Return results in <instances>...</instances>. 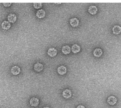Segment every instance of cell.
I'll return each mask as SVG.
<instances>
[{"mask_svg": "<svg viewBox=\"0 0 121 108\" xmlns=\"http://www.w3.org/2000/svg\"><path fill=\"white\" fill-rule=\"evenodd\" d=\"M43 108H50L49 107H43Z\"/></svg>", "mask_w": 121, "mask_h": 108, "instance_id": "cell-20", "label": "cell"}, {"mask_svg": "<svg viewBox=\"0 0 121 108\" xmlns=\"http://www.w3.org/2000/svg\"><path fill=\"white\" fill-rule=\"evenodd\" d=\"M30 104L31 106L36 107L39 104V100L37 98L32 97L30 100Z\"/></svg>", "mask_w": 121, "mask_h": 108, "instance_id": "cell-2", "label": "cell"}, {"mask_svg": "<svg viewBox=\"0 0 121 108\" xmlns=\"http://www.w3.org/2000/svg\"><path fill=\"white\" fill-rule=\"evenodd\" d=\"M3 5H4V6L5 7H9L12 4V3H3Z\"/></svg>", "mask_w": 121, "mask_h": 108, "instance_id": "cell-18", "label": "cell"}, {"mask_svg": "<svg viewBox=\"0 0 121 108\" xmlns=\"http://www.w3.org/2000/svg\"><path fill=\"white\" fill-rule=\"evenodd\" d=\"M57 51L54 48H50L47 51L48 55L51 57H53L57 55Z\"/></svg>", "mask_w": 121, "mask_h": 108, "instance_id": "cell-1", "label": "cell"}, {"mask_svg": "<svg viewBox=\"0 0 121 108\" xmlns=\"http://www.w3.org/2000/svg\"><path fill=\"white\" fill-rule=\"evenodd\" d=\"M34 68L36 72H41L43 69V66L41 63H37L34 65Z\"/></svg>", "mask_w": 121, "mask_h": 108, "instance_id": "cell-7", "label": "cell"}, {"mask_svg": "<svg viewBox=\"0 0 121 108\" xmlns=\"http://www.w3.org/2000/svg\"><path fill=\"white\" fill-rule=\"evenodd\" d=\"M94 56L97 57H99L102 55L103 51L100 48H96L93 52Z\"/></svg>", "mask_w": 121, "mask_h": 108, "instance_id": "cell-13", "label": "cell"}, {"mask_svg": "<svg viewBox=\"0 0 121 108\" xmlns=\"http://www.w3.org/2000/svg\"><path fill=\"white\" fill-rule=\"evenodd\" d=\"M113 32L115 35H117L121 32V27L119 26L115 25L113 28Z\"/></svg>", "mask_w": 121, "mask_h": 108, "instance_id": "cell-15", "label": "cell"}, {"mask_svg": "<svg viewBox=\"0 0 121 108\" xmlns=\"http://www.w3.org/2000/svg\"><path fill=\"white\" fill-rule=\"evenodd\" d=\"M33 7L36 9H39L42 7V3H34L33 5Z\"/></svg>", "mask_w": 121, "mask_h": 108, "instance_id": "cell-17", "label": "cell"}, {"mask_svg": "<svg viewBox=\"0 0 121 108\" xmlns=\"http://www.w3.org/2000/svg\"><path fill=\"white\" fill-rule=\"evenodd\" d=\"M72 92L71 91L68 89H66L63 91L62 95L64 98L66 99H68L71 97Z\"/></svg>", "mask_w": 121, "mask_h": 108, "instance_id": "cell-4", "label": "cell"}, {"mask_svg": "<svg viewBox=\"0 0 121 108\" xmlns=\"http://www.w3.org/2000/svg\"><path fill=\"white\" fill-rule=\"evenodd\" d=\"M79 21L78 19L76 18H73L70 20V24L72 27H77L79 25Z\"/></svg>", "mask_w": 121, "mask_h": 108, "instance_id": "cell-10", "label": "cell"}, {"mask_svg": "<svg viewBox=\"0 0 121 108\" xmlns=\"http://www.w3.org/2000/svg\"><path fill=\"white\" fill-rule=\"evenodd\" d=\"M11 73L14 75H18L20 73V68L18 66H15L12 67L11 69Z\"/></svg>", "mask_w": 121, "mask_h": 108, "instance_id": "cell-5", "label": "cell"}, {"mask_svg": "<svg viewBox=\"0 0 121 108\" xmlns=\"http://www.w3.org/2000/svg\"><path fill=\"white\" fill-rule=\"evenodd\" d=\"M57 72L60 75L63 76L65 75L66 73V68L64 65H61L58 68Z\"/></svg>", "mask_w": 121, "mask_h": 108, "instance_id": "cell-3", "label": "cell"}, {"mask_svg": "<svg viewBox=\"0 0 121 108\" xmlns=\"http://www.w3.org/2000/svg\"><path fill=\"white\" fill-rule=\"evenodd\" d=\"M11 24L9 21H4L2 24V27L4 30H8L10 28Z\"/></svg>", "mask_w": 121, "mask_h": 108, "instance_id": "cell-12", "label": "cell"}, {"mask_svg": "<svg viewBox=\"0 0 121 108\" xmlns=\"http://www.w3.org/2000/svg\"><path fill=\"white\" fill-rule=\"evenodd\" d=\"M62 3H55V4H61Z\"/></svg>", "mask_w": 121, "mask_h": 108, "instance_id": "cell-21", "label": "cell"}, {"mask_svg": "<svg viewBox=\"0 0 121 108\" xmlns=\"http://www.w3.org/2000/svg\"><path fill=\"white\" fill-rule=\"evenodd\" d=\"M8 20L9 22L11 23H14L16 20L17 17L15 14H10L7 17Z\"/></svg>", "mask_w": 121, "mask_h": 108, "instance_id": "cell-11", "label": "cell"}, {"mask_svg": "<svg viewBox=\"0 0 121 108\" xmlns=\"http://www.w3.org/2000/svg\"><path fill=\"white\" fill-rule=\"evenodd\" d=\"M62 52L64 55H67L70 53L71 52L70 47L68 45L64 46L62 48Z\"/></svg>", "mask_w": 121, "mask_h": 108, "instance_id": "cell-6", "label": "cell"}, {"mask_svg": "<svg viewBox=\"0 0 121 108\" xmlns=\"http://www.w3.org/2000/svg\"><path fill=\"white\" fill-rule=\"evenodd\" d=\"M117 102V99L114 96H110L108 98L107 102L110 105H114Z\"/></svg>", "mask_w": 121, "mask_h": 108, "instance_id": "cell-9", "label": "cell"}, {"mask_svg": "<svg viewBox=\"0 0 121 108\" xmlns=\"http://www.w3.org/2000/svg\"><path fill=\"white\" fill-rule=\"evenodd\" d=\"M98 9L96 6H91L89 8L88 11L92 15H95L97 12Z\"/></svg>", "mask_w": 121, "mask_h": 108, "instance_id": "cell-14", "label": "cell"}, {"mask_svg": "<svg viewBox=\"0 0 121 108\" xmlns=\"http://www.w3.org/2000/svg\"><path fill=\"white\" fill-rule=\"evenodd\" d=\"M71 51L74 53H78L80 51V47L78 44H74L71 47Z\"/></svg>", "mask_w": 121, "mask_h": 108, "instance_id": "cell-16", "label": "cell"}, {"mask_svg": "<svg viewBox=\"0 0 121 108\" xmlns=\"http://www.w3.org/2000/svg\"><path fill=\"white\" fill-rule=\"evenodd\" d=\"M45 15H46V12L45 11L42 9L38 10L36 14L37 17L39 19L43 18L45 17Z\"/></svg>", "mask_w": 121, "mask_h": 108, "instance_id": "cell-8", "label": "cell"}, {"mask_svg": "<svg viewBox=\"0 0 121 108\" xmlns=\"http://www.w3.org/2000/svg\"><path fill=\"white\" fill-rule=\"evenodd\" d=\"M76 108H85V107L84 106H83V105H80L78 106Z\"/></svg>", "mask_w": 121, "mask_h": 108, "instance_id": "cell-19", "label": "cell"}]
</instances>
